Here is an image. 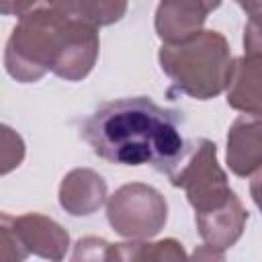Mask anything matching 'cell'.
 <instances>
[{"instance_id":"ac0fdd59","label":"cell","mask_w":262,"mask_h":262,"mask_svg":"<svg viewBox=\"0 0 262 262\" xmlns=\"http://www.w3.org/2000/svg\"><path fill=\"white\" fill-rule=\"evenodd\" d=\"M188 262H225V254H223V250H217V248L205 244V246L194 248Z\"/></svg>"},{"instance_id":"3957f363","label":"cell","mask_w":262,"mask_h":262,"mask_svg":"<svg viewBox=\"0 0 262 262\" xmlns=\"http://www.w3.org/2000/svg\"><path fill=\"white\" fill-rule=\"evenodd\" d=\"M158 61L172 88L196 100H209L227 90L233 68L229 43L219 31H201L172 45L162 43Z\"/></svg>"},{"instance_id":"e0dca14e","label":"cell","mask_w":262,"mask_h":262,"mask_svg":"<svg viewBox=\"0 0 262 262\" xmlns=\"http://www.w3.org/2000/svg\"><path fill=\"white\" fill-rule=\"evenodd\" d=\"M25 158V143L18 133L8 125H2V174L14 170Z\"/></svg>"},{"instance_id":"d6986e66","label":"cell","mask_w":262,"mask_h":262,"mask_svg":"<svg viewBox=\"0 0 262 262\" xmlns=\"http://www.w3.org/2000/svg\"><path fill=\"white\" fill-rule=\"evenodd\" d=\"M250 196H252L254 205H256V207L260 209V213H262V170L256 172V174L252 176V180H250Z\"/></svg>"},{"instance_id":"8fae6325","label":"cell","mask_w":262,"mask_h":262,"mask_svg":"<svg viewBox=\"0 0 262 262\" xmlns=\"http://www.w3.org/2000/svg\"><path fill=\"white\" fill-rule=\"evenodd\" d=\"M248 217H250V213L246 211L242 201L235 196L227 207H223L211 215H203V217H194V219H196V229H199L201 237L205 239V244H209L217 250H225V248H231L242 237Z\"/></svg>"},{"instance_id":"ba28073f","label":"cell","mask_w":262,"mask_h":262,"mask_svg":"<svg viewBox=\"0 0 262 262\" xmlns=\"http://www.w3.org/2000/svg\"><path fill=\"white\" fill-rule=\"evenodd\" d=\"M225 162L239 178L262 170V115H239L231 123Z\"/></svg>"},{"instance_id":"4fadbf2b","label":"cell","mask_w":262,"mask_h":262,"mask_svg":"<svg viewBox=\"0 0 262 262\" xmlns=\"http://www.w3.org/2000/svg\"><path fill=\"white\" fill-rule=\"evenodd\" d=\"M63 4L72 14H76L78 18L86 20L96 29L121 20L127 12V2L121 0H74Z\"/></svg>"},{"instance_id":"30bf717a","label":"cell","mask_w":262,"mask_h":262,"mask_svg":"<svg viewBox=\"0 0 262 262\" xmlns=\"http://www.w3.org/2000/svg\"><path fill=\"white\" fill-rule=\"evenodd\" d=\"M227 104L242 115H262V55L244 53L233 59Z\"/></svg>"},{"instance_id":"2e32d148","label":"cell","mask_w":262,"mask_h":262,"mask_svg":"<svg viewBox=\"0 0 262 262\" xmlns=\"http://www.w3.org/2000/svg\"><path fill=\"white\" fill-rule=\"evenodd\" d=\"M27 252L18 239V235L14 233L8 213H2L0 217V262H25L27 260Z\"/></svg>"},{"instance_id":"277c9868","label":"cell","mask_w":262,"mask_h":262,"mask_svg":"<svg viewBox=\"0 0 262 262\" xmlns=\"http://www.w3.org/2000/svg\"><path fill=\"white\" fill-rule=\"evenodd\" d=\"M168 178L172 186L186 192L194 217L211 215L237 196L229 188L227 174L217 160V145L205 137H194L184 145V151Z\"/></svg>"},{"instance_id":"7c38bea8","label":"cell","mask_w":262,"mask_h":262,"mask_svg":"<svg viewBox=\"0 0 262 262\" xmlns=\"http://www.w3.org/2000/svg\"><path fill=\"white\" fill-rule=\"evenodd\" d=\"M121 262H188L184 246L174 239H131L125 244H117Z\"/></svg>"},{"instance_id":"52a82bcc","label":"cell","mask_w":262,"mask_h":262,"mask_svg":"<svg viewBox=\"0 0 262 262\" xmlns=\"http://www.w3.org/2000/svg\"><path fill=\"white\" fill-rule=\"evenodd\" d=\"M215 8H219V2H203V0L160 2L154 18L156 33L164 45L186 41L203 31L207 16Z\"/></svg>"},{"instance_id":"8992f818","label":"cell","mask_w":262,"mask_h":262,"mask_svg":"<svg viewBox=\"0 0 262 262\" xmlns=\"http://www.w3.org/2000/svg\"><path fill=\"white\" fill-rule=\"evenodd\" d=\"M14 233L18 235L27 254H35L49 262H61L70 248V233L51 217L41 213L8 215Z\"/></svg>"},{"instance_id":"6da1fadb","label":"cell","mask_w":262,"mask_h":262,"mask_svg":"<svg viewBox=\"0 0 262 262\" xmlns=\"http://www.w3.org/2000/svg\"><path fill=\"white\" fill-rule=\"evenodd\" d=\"M98 49V29L63 2H29L6 41L4 70L23 84L39 82L47 72L78 82L92 72Z\"/></svg>"},{"instance_id":"5b68a950","label":"cell","mask_w":262,"mask_h":262,"mask_svg":"<svg viewBox=\"0 0 262 262\" xmlns=\"http://www.w3.org/2000/svg\"><path fill=\"white\" fill-rule=\"evenodd\" d=\"M108 225L127 239H151L168 219V203L160 190L143 182L117 188L106 201Z\"/></svg>"},{"instance_id":"9a60e30c","label":"cell","mask_w":262,"mask_h":262,"mask_svg":"<svg viewBox=\"0 0 262 262\" xmlns=\"http://www.w3.org/2000/svg\"><path fill=\"white\" fill-rule=\"evenodd\" d=\"M237 6L248 14L244 27V49L246 53L262 55V0H239Z\"/></svg>"},{"instance_id":"9c48e42d","label":"cell","mask_w":262,"mask_h":262,"mask_svg":"<svg viewBox=\"0 0 262 262\" xmlns=\"http://www.w3.org/2000/svg\"><path fill=\"white\" fill-rule=\"evenodd\" d=\"M106 201V182L92 168H74L61 178L59 205L66 213L86 217L96 213Z\"/></svg>"},{"instance_id":"5bb4252c","label":"cell","mask_w":262,"mask_h":262,"mask_svg":"<svg viewBox=\"0 0 262 262\" xmlns=\"http://www.w3.org/2000/svg\"><path fill=\"white\" fill-rule=\"evenodd\" d=\"M70 262H121V254L117 244L96 235H86L74 244Z\"/></svg>"},{"instance_id":"7a4b0ae2","label":"cell","mask_w":262,"mask_h":262,"mask_svg":"<svg viewBox=\"0 0 262 262\" xmlns=\"http://www.w3.org/2000/svg\"><path fill=\"white\" fill-rule=\"evenodd\" d=\"M182 113L156 104L147 96L100 104L82 125L90 149L119 166H151L170 174L184 151Z\"/></svg>"}]
</instances>
